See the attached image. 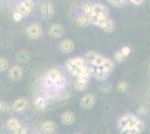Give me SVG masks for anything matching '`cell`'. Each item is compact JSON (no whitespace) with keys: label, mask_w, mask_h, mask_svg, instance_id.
<instances>
[{"label":"cell","mask_w":150,"mask_h":134,"mask_svg":"<svg viewBox=\"0 0 150 134\" xmlns=\"http://www.w3.org/2000/svg\"><path fill=\"white\" fill-rule=\"evenodd\" d=\"M7 109H8V106H7L6 102H4V101H0V113H4V112H6Z\"/></svg>","instance_id":"cell-31"},{"label":"cell","mask_w":150,"mask_h":134,"mask_svg":"<svg viewBox=\"0 0 150 134\" xmlns=\"http://www.w3.org/2000/svg\"><path fill=\"white\" fill-rule=\"evenodd\" d=\"M56 128V124L52 121H45L40 124V130L45 133H52Z\"/></svg>","instance_id":"cell-15"},{"label":"cell","mask_w":150,"mask_h":134,"mask_svg":"<svg viewBox=\"0 0 150 134\" xmlns=\"http://www.w3.org/2000/svg\"><path fill=\"white\" fill-rule=\"evenodd\" d=\"M20 126H21V125H20L19 121L17 119H15V117H11V119H9V120L7 121V128H9L10 131H13V132L17 131Z\"/></svg>","instance_id":"cell-17"},{"label":"cell","mask_w":150,"mask_h":134,"mask_svg":"<svg viewBox=\"0 0 150 134\" xmlns=\"http://www.w3.org/2000/svg\"><path fill=\"white\" fill-rule=\"evenodd\" d=\"M120 51H121V54H122L125 57H127V56L130 54V51H131V48H130L129 46H123V47L120 49Z\"/></svg>","instance_id":"cell-30"},{"label":"cell","mask_w":150,"mask_h":134,"mask_svg":"<svg viewBox=\"0 0 150 134\" xmlns=\"http://www.w3.org/2000/svg\"><path fill=\"white\" fill-rule=\"evenodd\" d=\"M29 57H30L29 54L26 51H21L17 54V59H18L19 62H21V63H27L29 60Z\"/></svg>","instance_id":"cell-24"},{"label":"cell","mask_w":150,"mask_h":134,"mask_svg":"<svg viewBox=\"0 0 150 134\" xmlns=\"http://www.w3.org/2000/svg\"><path fill=\"white\" fill-rule=\"evenodd\" d=\"M8 68V62L6 58L0 57V72H4Z\"/></svg>","instance_id":"cell-29"},{"label":"cell","mask_w":150,"mask_h":134,"mask_svg":"<svg viewBox=\"0 0 150 134\" xmlns=\"http://www.w3.org/2000/svg\"><path fill=\"white\" fill-rule=\"evenodd\" d=\"M98 55H99V54H98V53H96V51H88V53H86V54H85V55H84V58H85V59H86V62H88V64L91 65V63H92V62H93V60H94V58L96 57V56H98Z\"/></svg>","instance_id":"cell-26"},{"label":"cell","mask_w":150,"mask_h":134,"mask_svg":"<svg viewBox=\"0 0 150 134\" xmlns=\"http://www.w3.org/2000/svg\"><path fill=\"white\" fill-rule=\"evenodd\" d=\"M9 77H10V79L13 81V82L20 81L21 77H23V69H21V67L18 66V65L13 66V67L9 69Z\"/></svg>","instance_id":"cell-9"},{"label":"cell","mask_w":150,"mask_h":134,"mask_svg":"<svg viewBox=\"0 0 150 134\" xmlns=\"http://www.w3.org/2000/svg\"><path fill=\"white\" fill-rule=\"evenodd\" d=\"M117 89L120 93H125L129 89V83L127 81H120L119 83L117 84Z\"/></svg>","instance_id":"cell-23"},{"label":"cell","mask_w":150,"mask_h":134,"mask_svg":"<svg viewBox=\"0 0 150 134\" xmlns=\"http://www.w3.org/2000/svg\"><path fill=\"white\" fill-rule=\"evenodd\" d=\"M75 134H79V133H75Z\"/></svg>","instance_id":"cell-38"},{"label":"cell","mask_w":150,"mask_h":134,"mask_svg":"<svg viewBox=\"0 0 150 134\" xmlns=\"http://www.w3.org/2000/svg\"><path fill=\"white\" fill-rule=\"evenodd\" d=\"M45 77H46V81L50 85H53L55 87H58V88L64 87V85L66 83V81H65L64 76L62 75V73L57 68H50V69H48Z\"/></svg>","instance_id":"cell-3"},{"label":"cell","mask_w":150,"mask_h":134,"mask_svg":"<svg viewBox=\"0 0 150 134\" xmlns=\"http://www.w3.org/2000/svg\"><path fill=\"white\" fill-rule=\"evenodd\" d=\"M40 13H42V16L45 19H50L54 15V7L52 5V2L47 1V2H44L42 6H40Z\"/></svg>","instance_id":"cell-7"},{"label":"cell","mask_w":150,"mask_h":134,"mask_svg":"<svg viewBox=\"0 0 150 134\" xmlns=\"http://www.w3.org/2000/svg\"><path fill=\"white\" fill-rule=\"evenodd\" d=\"M147 112H148V109H147L146 106H140V107L138 109V113L141 115H146L147 114Z\"/></svg>","instance_id":"cell-33"},{"label":"cell","mask_w":150,"mask_h":134,"mask_svg":"<svg viewBox=\"0 0 150 134\" xmlns=\"http://www.w3.org/2000/svg\"><path fill=\"white\" fill-rule=\"evenodd\" d=\"M132 4H134V5H141L142 2H144V0H130Z\"/></svg>","instance_id":"cell-36"},{"label":"cell","mask_w":150,"mask_h":134,"mask_svg":"<svg viewBox=\"0 0 150 134\" xmlns=\"http://www.w3.org/2000/svg\"><path fill=\"white\" fill-rule=\"evenodd\" d=\"M83 15L90 17L93 15V4L92 2H86L83 5Z\"/></svg>","instance_id":"cell-21"},{"label":"cell","mask_w":150,"mask_h":134,"mask_svg":"<svg viewBox=\"0 0 150 134\" xmlns=\"http://www.w3.org/2000/svg\"><path fill=\"white\" fill-rule=\"evenodd\" d=\"M59 49H61L62 53L69 54L74 49V43L71 39H65V40H63L62 43L59 44Z\"/></svg>","instance_id":"cell-13"},{"label":"cell","mask_w":150,"mask_h":134,"mask_svg":"<svg viewBox=\"0 0 150 134\" xmlns=\"http://www.w3.org/2000/svg\"><path fill=\"white\" fill-rule=\"evenodd\" d=\"M64 34V27L59 24H53L48 28V35L52 38H59Z\"/></svg>","instance_id":"cell-8"},{"label":"cell","mask_w":150,"mask_h":134,"mask_svg":"<svg viewBox=\"0 0 150 134\" xmlns=\"http://www.w3.org/2000/svg\"><path fill=\"white\" fill-rule=\"evenodd\" d=\"M95 104V96L92 94H88V95L83 96L81 100V106L85 109H92Z\"/></svg>","instance_id":"cell-11"},{"label":"cell","mask_w":150,"mask_h":134,"mask_svg":"<svg viewBox=\"0 0 150 134\" xmlns=\"http://www.w3.org/2000/svg\"><path fill=\"white\" fill-rule=\"evenodd\" d=\"M108 2L113 7H122L125 4V0H108Z\"/></svg>","instance_id":"cell-28"},{"label":"cell","mask_w":150,"mask_h":134,"mask_svg":"<svg viewBox=\"0 0 150 134\" xmlns=\"http://www.w3.org/2000/svg\"><path fill=\"white\" fill-rule=\"evenodd\" d=\"M149 68H150V64H149Z\"/></svg>","instance_id":"cell-37"},{"label":"cell","mask_w":150,"mask_h":134,"mask_svg":"<svg viewBox=\"0 0 150 134\" xmlns=\"http://www.w3.org/2000/svg\"><path fill=\"white\" fill-rule=\"evenodd\" d=\"M13 19L18 22V21H20V20L23 19V16H21L18 11H16V13H13Z\"/></svg>","instance_id":"cell-32"},{"label":"cell","mask_w":150,"mask_h":134,"mask_svg":"<svg viewBox=\"0 0 150 134\" xmlns=\"http://www.w3.org/2000/svg\"><path fill=\"white\" fill-rule=\"evenodd\" d=\"M118 128L120 131L125 130V128H136L138 131H140L141 133L144 130V122L140 119H138L137 116L132 114H125L123 116H121L118 121Z\"/></svg>","instance_id":"cell-2"},{"label":"cell","mask_w":150,"mask_h":134,"mask_svg":"<svg viewBox=\"0 0 150 134\" xmlns=\"http://www.w3.org/2000/svg\"><path fill=\"white\" fill-rule=\"evenodd\" d=\"M102 29L105 32H108V34H110V32H112L115 29V22L111 18H109V19L106 20L105 24H104V26L102 27Z\"/></svg>","instance_id":"cell-19"},{"label":"cell","mask_w":150,"mask_h":134,"mask_svg":"<svg viewBox=\"0 0 150 134\" xmlns=\"http://www.w3.org/2000/svg\"><path fill=\"white\" fill-rule=\"evenodd\" d=\"M13 133L15 134H27V130H26L24 126H20V128H19L17 131H15Z\"/></svg>","instance_id":"cell-34"},{"label":"cell","mask_w":150,"mask_h":134,"mask_svg":"<svg viewBox=\"0 0 150 134\" xmlns=\"http://www.w3.org/2000/svg\"><path fill=\"white\" fill-rule=\"evenodd\" d=\"M101 67H102L104 70H106V72L111 73V72L113 70V68H114V63H113V60L109 59V58H106L105 62L103 63V65H102Z\"/></svg>","instance_id":"cell-22"},{"label":"cell","mask_w":150,"mask_h":134,"mask_svg":"<svg viewBox=\"0 0 150 134\" xmlns=\"http://www.w3.org/2000/svg\"><path fill=\"white\" fill-rule=\"evenodd\" d=\"M65 66H66L69 74L77 78L83 74L84 69L88 66H90V64L86 62V59L84 57H74L67 59L65 63Z\"/></svg>","instance_id":"cell-1"},{"label":"cell","mask_w":150,"mask_h":134,"mask_svg":"<svg viewBox=\"0 0 150 134\" xmlns=\"http://www.w3.org/2000/svg\"><path fill=\"white\" fill-rule=\"evenodd\" d=\"M34 8H35V4L33 0H23L17 7V11L24 18V17H27L28 15H30L31 11L34 10Z\"/></svg>","instance_id":"cell-4"},{"label":"cell","mask_w":150,"mask_h":134,"mask_svg":"<svg viewBox=\"0 0 150 134\" xmlns=\"http://www.w3.org/2000/svg\"><path fill=\"white\" fill-rule=\"evenodd\" d=\"M106 58L104 57V56H102V55H98L96 57L94 58V60L91 63V66H95V67H99V66H102L103 65V63L105 62Z\"/></svg>","instance_id":"cell-25"},{"label":"cell","mask_w":150,"mask_h":134,"mask_svg":"<svg viewBox=\"0 0 150 134\" xmlns=\"http://www.w3.org/2000/svg\"><path fill=\"white\" fill-rule=\"evenodd\" d=\"M61 120L64 124H66V125H69V124H73L75 121V115L72 113V112H65V113H63L62 116H61Z\"/></svg>","instance_id":"cell-16"},{"label":"cell","mask_w":150,"mask_h":134,"mask_svg":"<svg viewBox=\"0 0 150 134\" xmlns=\"http://www.w3.org/2000/svg\"><path fill=\"white\" fill-rule=\"evenodd\" d=\"M92 67V70H93V76L98 79V81H105L106 78L109 77L110 73L104 70L101 66L99 67H95V66H91Z\"/></svg>","instance_id":"cell-10"},{"label":"cell","mask_w":150,"mask_h":134,"mask_svg":"<svg viewBox=\"0 0 150 134\" xmlns=\"http://www.w3.org/2000/svg\"><path fill=\"white\" fill-rule=\"evenodd\" d=\"M88 84H90V79L88 78H82V77H77L74 82V88L76 91H85L88 87Z\"/></svg>","instance_id":"cell-12"},{"label":"cell","mask_w":150,"mask_h":134,"mask_svg":"<svg viewBox=\"0 0 150 134\" xmlns=\"http://www.w3.org/2000/svg\"><path fill=\"white\" fill-rule=\"evenodd\" d=\"M113 58H114V60H115L117 63H121V62H123V60L125 59V57L121 54V51H117L115 53H114Z\"/></svg>","instance_id":"cell-27"},{"label":"cell","mask_w":150,"mask_h":134,"mask_svg":"<svg viewBox=\"0 0 150 134\" xmlns=\"http://www.w3.org/2000/svg\"><path fill=\"white\" fill-rule=\"evenodd\" d=\"M26 106H27V100L21 97V98H18V100H16L13 102V112H21V111H24L26 109Z\"/></svg>","instance_id":"cell-14"},{"label":"cell","mask_w":150,"mask_h":134,"mask_svg":"<svg viewBox=\"0 0 150 134\" xmlns=\"http://www.w3.org/2000/svg\"><path fill=\"white\" fill-rule=\"evenodd\" d=\"M102 91L105 92V93H108V92L111 91V86H110L109 84H103V85H102Z\"/></svg>","instance_id":"cell-35"},{"label":"cell","mask_w":150,"mask_h":134,"mask_svg":"<svg viewBox=\"0 0 150 134\" xmlns=\"http://www.w3.org/2000/svg\"><path fill=\"white\" fill-rule=\"evenodd\" d=\"M26 34H27V36L30 39H37L42 36L43 29H42V27L38 25V24H31V25H29L27 27Z\"/></svg>","instance_id":"cell-5"},{"label":"cell","mask_w":150,"mask_h":134,"mask_svg":"<svg viewBox=\"0 0 150 134\" xmlns=\"http://www.w3.org/2000/svg\"><path fill=\"white\" fill-rule=\"evenodd\" d=\"M75 21H76V24L80 26V27H86V26L90 25V19H88V17L84 16V15H81V16L76 17Z\"/></svg>","instance_id":"cell-20"},{"label":"cell","mask_w":150,"mask_h":134,"mask_svg":"<svg viewBox=\"0 0 150 134\" xmlns=\"http://www.w3.org/2000/svg\"><path fill=\"white\" fill-rule=\"evenodd\" d=\"M34 106L37 111H43V109H46L47 106V103H46V100L44 97H37L35 101H34Z\"/></svg>","instance_id":"cell-18"},{"label":"cell","mask_w":150,"mask_h":134,"mask_svg":"<svg viewBox=\"0 0 150 134\" xmlns=\"http://www.w3.org/2000/svg\"><path fill=\"white\" fill-rule=\"evenodd\" d=\"M93 15L100 18H108L109 17V10L104 5L102 4H93Z\"/></svg>","instance_id":"cell-6"}]
</instances>
